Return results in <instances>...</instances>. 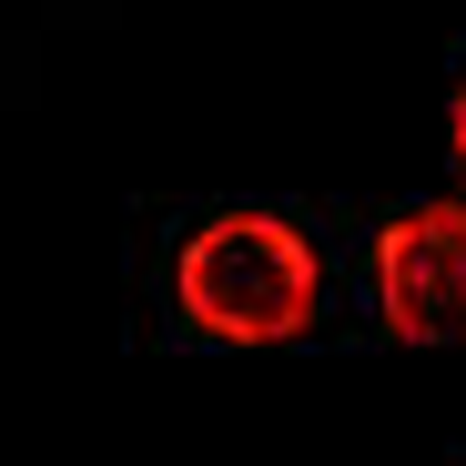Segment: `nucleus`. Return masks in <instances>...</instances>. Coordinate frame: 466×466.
I'll return each mask as SVG.
<instances>
[{
	"instance_id": "f03ea898",
	"label": "nucleus",
	"mask_w": 466,
	"mask_h": 466,
	"mask_svg": "<svg viewBox=\"0 0 466 466\" xmlns=\"http://www.w3.org/2000/svg\"><path fill=\"white\" fill-rule=\"evenodd\" d=\"M375 304L396 345H466V203H416L375 233Z\"/></svg>"
},
{
	"instance_id": "7ed1b4c3",
	"label": "nucleus",
	"mask_w": 466,
	"mask_h": 466,
	"mask_svg": "<svg viewBox=\"0 0 466 466\" xmlns=\"http://www.w3.org/2000/svg\"><path fill=\"white\" fill-rule=\"evenodd\" d=\"M446 132H456V163H466V82H456V122Z\"/></svg>"
},
{
	"instance_id": "f257e3e1",
	"label": "nucleus",
	"mask_w": 466,
	"mask_h": 466,
	"mask_svg": "<svg viewBox=\"0 0 466 466\" xmlns=\"http://www.w3.org/2000/svg\"><path fill=\"white\" fill-rule=\"evenodd\" d=\"M173 294L223 345H284V335L315 325L325 264H315V244L284 213H213L183 244V264H173Z\"/></svg>"
}]
</instances>
